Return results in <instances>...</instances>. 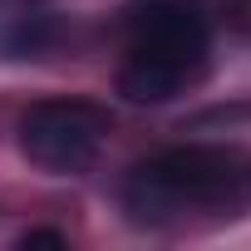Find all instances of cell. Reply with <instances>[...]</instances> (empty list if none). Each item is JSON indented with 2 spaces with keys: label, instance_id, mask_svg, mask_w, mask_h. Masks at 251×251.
I'll return each mask as SVG.
<instances>
[{
  "label": "cell",
  "instance_id": "6da1fadb",
  "mask_svg": "<svg viewBox=\"0 0 251 251\" xmlns=\"http://www.w3.org/2000/svg\"><path fill=\"white\" fill-rule=\"evenodd\" d=\"M123 207L143 226H168V222H182L187 212L241 217L251 207V158L222 143L163 148L128 173Z\"/></svg>",
  "mask_w": 251,
  "mask_h": 251
},
{
  "label": "cell",
  "instance_id": "7a4b0ae2",
  "mask_svg": "<svg viewBox=\"0 0 251 251\" xmlns=\"http://www.w3.org/2000/svg\"><path fill=\"white\" fill-rule=\"evenodd\" d=\"M108 138V108L89 99H45L20 113V148L45 173H84Z\"/></svg>",
  "mask_w": 251,
  "mask_h": 251
},
{
  "label": "cell",
  "instance_id": "3957f363",
  "mask_svg": "<svg viewBox=\"0 0 251 251\" xmlns=\"http://www.w3.org/2000/svg\"><path fill=\"white\" fill-rule=\"evenodd\" d=\"M128 50H153V54H173L187 64H207L212 25L197 0H143L128 15Z\"/></svg>",
  "mask_w": 251,
  "mask_h": 251
},
{
  "label": "cell",
  "instance_id": "277c9868",
  "mask_svg": "<svg viewBox=\"0 0 251 251\" xmlns=\"http://www.w3.org/2000/svg\"><path fill=\"white\" fill-rule=\"evenodd\" d=\"M197 74H202V64H187V59H173V54H153V50H128V59L118 69V94L128 103H168Z\"/></svg>",
  "mask_w": 251,
  "mask_h": 251
},
{
  "label": "cell",
  "instance_id": "5b68a950",
  "mask_svg": "<svg viewBox=\"0 0 251 251\" xmlns=\"http://www.w3.org/2000/svg\"><path fill=\"white\" fill-rule=\"evenodd\" d=\"M15 246H20V251H64L69 236H64V231H50V226H35V231H25Z\"/></svg>",
  "mask_w": 251,
  "mask_h": 251
}]
</instances>
